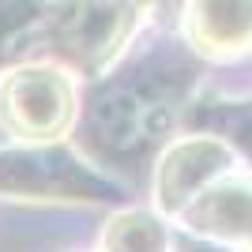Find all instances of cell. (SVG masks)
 I'll return each instance as SVG.
<instances>
[{
  "mask_svg": "<svg viewBox=\"0 0 252 252\" xmlns=\"http://www.w3.org/2000/svg\"><path fill=\"white\" fill-rule=\"evenodd\" d=\"M196 27L200 42L233 45L252 34V0H196Z\"/></svg>",
  "mask_w": 252,
  "mask_h": 252,
  "instance_id": "6da1fadb",
  "label": "cell"
}]
</instances>
